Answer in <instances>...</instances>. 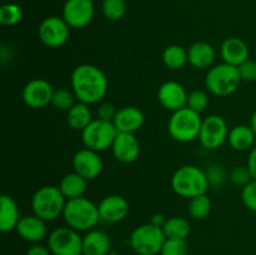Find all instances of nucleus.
<instances>
[{
  "label": "nucleus",
  "instance_id": "15",
  "mask_svg": "<svg viewBox=\"0 0 256 255\" xmlns=\"http://www.w3.org/2000/svg\"><path fill=\"white\" fill-rule=\"evenodd\" d=\"M158 100L162 108L174 112L186 106L188 92L184 85L174 80H169L160 85L158 90Z\"/></svg>",
  "mask_w": 256,
  "mask_h": 255
},
{
  "label": "nucleus",
  "instance_id": "30",
  "mask_svg": "<svg viewBox=\"0 0 256 255\" xmlns=\"http://www.w3.org/2000/svg\"><path fill=\"white\" fill-rule=\"evenodd\" d=\"M75 104H76V98H75L72 90L62 89V88L54 90L52 105L55 109L68 112Z\"/></svg>",
  "mask_w": 256,
  "mask_h": 255
},
{
  "label": "nucleus",
  "instance_id": "21",
  "mask_svg": "<svg viewBox=\"0 0 256 255\" xmlns=\"http://www.w3.org/2000/svg\"><path fill=\"white\" fill-rule=\"evenodd\" d=\"M110 249L112 240L102 230H89L82 236V255H108Z\"/></svg>",
  "mask_w": 256,
  "mask_h": 255
},
{
  "label": "nucleus",
  "instance_id": "12",
  "mask_svg": "<svg viewBox=\"0 0 256 255\" xmlns=\"http://www.w3.org/2000/svg\"><path fill=\"white\" fill-rule=\"evenodd\" d=\"M94 14L92 0H66L62 8V19L72 29H82L89 25Z\"/></svg>",
  "mask_w": 256,
  "mask_h": 255
},
{
  "label": "nucleus",
  "instance_id": "26",
  "mask_svg": "<svg viewBox=\"0 0 256 255\" xmlns=\"http://www.w3.org/2000/svg\"><path fill=\"white\" fill-rule=\"evenodd\" d=\"M92 112L90 105L76 102V104L66 112V122L72 129L82 132L92 122Z\"/></svg>",
  "mask_w": 256,
  "mask_h": 255
},
{
  "label": "nucleus",
  "instance_id": "4",
  "mask_svg": "<svg viewBox=\"0 0 256 255\" xmlns=\"http://www.w3.org/2000/svg\"><path fill=\"white\" fill-rule=\"evenodd\" d=\"M66 198L60 192L59 186L44 185L34 192L32 198V214L45 222L58 219L64 212Z\"/></svg>",
  "mask_w": 256,
  "mask_h": 255
},
{
  "label": "nucleus",
  "instance_id": "13",
  "mask_svg": "<svg viewBox=\"0 0 256 255\" xmlns=\"http://www.w3.org/2000/svg\"><path fill=\"white\" fill-rule=\"evenodd\" d=\"M52 95H54V88L48 80L32 79L22 88V102L32 109H42L52 104Z\"/></svg>",
  "mask_w": 256,
  "mask_h": 255
},
{
  "label": "nucleus",
  "instance_id": "35",
  "mask_svg": "<svg viewBox=\"0 0 256 255\" xmlns=\"http://www.w3.org/2000/svg\"><path fill=\"white\" fill-rule=\"evenodd\" d=\"M242 200L246 209L256 212V179H252L242 186Z\"/></svg>",
  "mask_w": 256,
  "mask_h": 255
},
{
  "label": "nucleus",
  "instance_id": "42",
  "mask_svg": "<svg viewBox=\"0 0 256 255\" xmlns=\"http://www.w3.org/2000/svg\"><path fill=\"white\" fill-rule=\"evenodd\" d=\"M165 222H166V218H165V215L158 212V214L152 215V222H152V224H154V225H156V226L162 228V226H164Z\"/></svg>",
  "mask_w": 256,
  "mask_h": 255
},
{
  "label": "nucleus",
  "instance_id": "29",
  "mask_svg": "<svg viewBox=\"0 0 256 255\" xmlns=\"http://www.w3.org/2000/svg\"><path fill=\"white\" fill-rule=\"evenodd\" d=\"M212 199L206 194L198 195V196L192 198L188 205V212L190 216L196 220H202L208 218V215L212 212Z\"/></svg>",
  "mask_w": 256,
  "mask_h": 255
},
{
  "label": "nucleus",
  "instance_id": "17",
  "mask_svg": "<svg viewBox=\"0 0 256 255\" xmlns=\"http://www.w3.org/2000/svg\"><path fill=\"white\" fill-rule=\"evenodd\" d=\"M112 152L118 162L122 164H132L136 162L140 155V142L135 134L118 132L112 145Z\"/></svg>",
  "mask_w": 256,
  "mask_h": 255
},
{
  "label": "nucleus",
  "instance_id": "41",
  "mask_svg": "<svg viewBox=\"0 0 256 255\" xmlns=\"http://www.w3.org/2000/svg\"><path fill=\"white\" fill-rule=\"evenodd\" d=\"M246 165L248 168H249L252 179H256V146H254L252 150H250Z\"/></svg>",
  "mask_w": 256,
  "mask_h": 255
},
{
  "label": "nucleus",
  "instance_id": "7",
  "mask_svg": "<svg viewBox=\"0 0 256 255\" xmlns=\"http://www.w3.org/2000/svg\"><path fill=\"white\" fill-rule=\"evenodd\" d=\"M166 236L162 228L148 222L139 225L132 232L129 242L132 249L138 255H158L160 254Z\"/></svg>",
  "mask_w": 256,
  "mask_h": 255
},
{
  "label": "nucleus",
  "instance_id": "11",
  "mask_svg": "<svg viewBox=\"0 0 256 255\" xmlns=\"http://www.w3.org/2000/svg\"><path fill=\"white\" fill-rule=\"evenodd\" d=\"M38 35L45 46L60 48L69 39L70 26L62 18L49 16L40 22Z\"/></svg>",
  "mask_w": 256,
  "mask_h": 255
},
{
  "label": "nucleus",
  "instance_id": "10",
  "mask_svg": "<svg viewBox=\"0 0 256 255\" xmlns=\"http://www.w3.org/2000/svg\"><path fill=\"white\" fill-rule=\"evenodd\" d=\"M229 136V129L225 119L220 115H209L202 119V129L198 139L206 150H216Z\"/></svg>",
  "mask_w": 256,
  "mask_h": 255
},
{
  "label": "nucleus",
  "instance_id": "43",
  "mask_svg": "<svg viewBox=\"0 0 256 255\" xmlns=\"http://www.w3.org/2000/svg\"><path fill=\"white\" fill-rule=\"evenodd\" d=\"M250 126H252V129L254 130V132L256 134V110L254 112H252V118H250Z\"/></svg>",
  "mask_w": 256,
  "mask_h": 255
},
{
  "label": "nucleus",
  "instance_id": "33",
  "mask_svg": "<svg viewBox=\"0 0 256 255\" xmlns=\"http://www.w3.org/2000/svg\"><path fill=\"white\" fill-rule=\"evenodd\" d=\"M209 102V94H208L206 92L200 89L192 90L190 94H188L186 106L200 114V112H202L204 110H206Z\"/></svg>",
  "mask_w": 256,
  "mask_h": 255
},
{
  "label": "nucleus",
  "instance_id": "2",
  "mask_svg": "<svg viewBox=\"0 0 256 255\" xmlns=\"http://www.w3.org/2000/svg\"><path fill=\"white\" fill-rule=\"evenodd\" d=\"M62 216L68 226L79 232L92 230L102 220L98 205L85 196L66 200Z\"/></svg>",
  "mask_w": 256,
  "mask_h": 255
},
{
  "label": "nucleus",
  "instance_id": "37",
  "mask_svg": "<svg viewBox=\"0 0 256 255\" xmlns=\"http://www.w3.org/2000/svg\"><path fill=\"white\" fill-rule=\"evenodd\" d=\"M239 70L240 78H242V82H255L256 80V60L248 59L245 60L242 64H240L238 66Z\"/></svg>",
  "mask_w": 256,
  "mask_h": 255
},
{
  "label": "nucleus",
  "instance_id": "18",
  "mask_svg": "<svg viewBox=\"0 0 256 255\" xmlns=\"http://www.w3.org/2000/svg\"><path fill=\"white\" fill-rule=\"evenodd\" d=\"M15 232L22 240L32 244L42 242L48 235L46 222L35 214L22 216Z\"/></svg>",
  "mask_w": 256,
  "mask_h": 255
},
{
  "label": "nucleus",
  "instance_id": "8",
  "mask_svg": "<svg viewBox=\"0 0 256 255\" xmlns=\"http://www.w3.org/2000/svg\"><path fill=\"white\" fill-rule=\"evenodd\" d=\"M118 132H119L115 128L114 122L96 118L82 130V140L85 148L102 152L108 149H112V145Z\"/></svg>",
  "mask_w": 256,
  "mask_h": 255
},
{
  "label": "nucleus",
  "instance_id": "38",
  "mask_svg": "<svg viewBox=\"0 0 256 255\" xmlns=\"http://www.w3.org/2000/svg\"><path fill=\"white\" fill-rule=\"evenodd\" d=\"M205 172H206V176L210 185H219L224 182L225 172L220 165H212V166L208 168V170Z\"/></svg>",
  "mask_w": 256,
  "mask_h": 255
},
{
  "label": "nucleus",
  "instance_id": "14",
  "mask_svg": "<svg viewBox=\"0 0 256 255\" xmlns=\"http://www.w3.org/2000/svg\"><path fill=\"white\" fill-rule=\"evenodd\" d=\"M72 168H74V172H76L89 182V180L96 179L102 174V160L99 152L84 148V149L78 150L72 156Z\"/></svg>",
  "mask_w": 256,
  "mask_h": 255
},
{
  "label": "nucleus",
  "instance_id": "3",
  "mask_svg": "<svg viewBox=\"0 0 256 255\" xmlns=\"http://www.w3.org/2000/svg\"><path fill=\"white\" fill-rule=\"evenodd\" d=\"M209 186L206 172L196 165H182L172 174V188L179 196L192 199L206 194Z\"/></svg>",
  "mask_w": 256,
  "mask_h": 255
},
{
  "label": "nucleus",
  "instance_id": "19",
  "mask_svg": "<svg viewBox=\"0 0 256 255\" xmlns=\"http://www.w3.org/2000/svg\"><path fill=\"white\" fill-rule=\"evenodd\" d=\"M144 122V112L136 106H124L118 109L116 115L112 120L118 132H132V134H135L138 130L142 129Z\"/></svg>",
  "mask_w": 256,
  "mask_h": 255
},
{
  "label": "nucleus",
  "instance_id": "5",
  "mask_svg": "<svg viewBox=\"0 0 256 255\" xmlns=\"http://www.w3.org/2000/svg\"><path fill=\"white\" fill-rule=\"evenodd\" d=\"M238 66L222 62L212 65L205 76V86L208 92L216 96H229L234 94L242 84Z\"/></svg>",
  "mask_w": 256,
  "mask_h": 255
},
{
  "label": "nucleus",
  "instance_id": "24",
  "mask_svg": "<svg viewBox=\"0 0 256 255\" xmlns=\"http://www.w3.org/2000/svg\"><path fill=\"white\" fill-rule=\"evenodd\" d=\"M256 134L250 125H236L229 132L228 142L236 152H246L254 148Z\"/></svg>",
  "mask_w": 256,
  "mask_h": 255
},
{
  "label": "nucleus",
  "instance_id": "36",
  "mask_svg": "<svg viewBox=\"0 0 256 255\" xmlns=\"http://www.w3.org/2000/svg\"><path fill=\"white\" fill-rule=\"evenodd\" d=\"M252 179L248 165H238L230 172V180L236 186H245Z\"/></svg>",
  "mask_w": 256,
  "mask_h": 255
},
{
  "label": "nucleus",
  "instance_id": "34",
  "mask_svg": "<svg viewBox=\"0 0 256 255\" xmlns=\"http://www.w3.org/2000/svg\"><path fill=\"white\" fill-rule=\"evenodd\" d=\"M160 255H189V245L186 240L166 239Z\"/></svg>",
  "mask_w": 256,
  "mask_h": 255
},
{
  "label": "nucleus",
  "instance_id": "6",
  "mask_svg": "<svg viewBox=\"0 0 256 255\" xmlns=\"http://www.w3.org/2000/svg\"><path fill=\"white\" fill-rule=\"evenodd\" d=\"M202 124L199 112L185 106L172 112L168 122V132L175 142H190L199 138Z\"/></svg>",
  "mask_w": 256,
  "mask_h": 255
},
{
  "label": "nucleus",
  "instance_id": "39",
  "mask_svg": "<svg viewBox=\"0 0 256 255\" xmlns=\"http://www.w3.org/2000/svg\"><path fill=\"white\" fill-rule=\"evenodd\" d=\"M118 109H115V106L110 102H102L99 105L96 110V115H98V119H102V120H106V122H112L116 115Z\"/></svg>",
  "mask_w": 256,
  "mask_h": 255
},
{
  "label": "nucleus",
  "instance_id": "25",
  "mask_svg": "<svg viewBox=\"0 0 256 255\" xmlns=\"http://www.w3.org/2000/svg\"><path fill=\"white\" fill-rule=\"evenodd\" d=\"M88 180L78 174L76 172H69L60 180L59 189L62 192L66 200L76 199V198L84 196L86 192Z\"/></svg>",
  "mask_w": 256,
  "mask_h": 255
},
{
  "label": "nucleus",
  "instance_id": "31",
  "mask_svg": "<svg viewBox=\"0 0 256 255\" xmlns=\"http://www.w3.org/2000/svg\"><path fill=\"white\" fill-rule=\"evenodd\" d=\"M22 10L18 4L8 2L0 8V22L5 26H12L22 22Z\"/></svg>",
  "mask_w": 256,
  "mask_h": 255
},
{
  "label": "nucleus",
  "instance_id": "32",
  "mask_svg": "<svg viewBox=\"0 0 256 255\" xmlns=\"http://www.w3.org/2000/svg\"><path fill=\"white\" fill-rule=\"evenodd\" d=\"M102 10L108 20L116 22V20L124 18L125 12H126V4L124 0H104Z\"/></svg>",
  "mask_w": 256,
  "mask_h": 255
},
{
  "label": "nucleus",
  "instance_id": "9",
  "mask_svg": "<svg viewBox=\"0 0 256 255\" xmlns=\"http://www.w3.org/2000/svg\"><path fill=\"white\" fill-rule=\"evenodd\" d=\"M48 248L52 255H82V236L70 226L56 228L48 238Z\"/></svg>",
  "mask_w": 256,
  "mask_h": 255
},
{
  "label": "nucleus",
  "instance_id": "22",
  "mask_svg": "<svg viewBox=\"0 0 256 255\" xmlns=\"http://www.w3.org/2000/svg\"><path fill=\"white\" fill-rule=\"evenodd\" d=\"M216 58L214 46L206 42H194L188 49V59L189 64L195 69H210Z\"/></svg>",
  "mask_w": 256,
  "mask_h": 255
},
{
  "label": "nucleus",
  "instance_id": "28",
  "mask_svg": "<svg viewBox=\"0 0 256 255\" xmlns=\"http://www.w3.org/2000/svg\"><path fill=\"white\" fill-rule=\"evenodd\" d=\"M162 232H164L166 239L186 240L192 232V228H190V222L185 218L172 216L166 219L164 226H162Z\"/></svg>",
  "mask_w": 256,
  "mask_h": 255
},
{
  "label": "nucleus",
  "instance_id": "16",
  "mask_svg": "<svg viewBox=\"0 0 256 255\" xmlns=\"http://www.w3.org/2000/svg\"><path fill=\"white\" fill-rule=\"evenodd\" d=\"M98 208H99V214L102 222H110V224L122 222L130 212L128 200L124 196L118 194L105 196L98 204Z\"/></svg>",
  "mask_w": 256,
  "mask_h": 255
},
{
  "label": "nucleus",
  "instance_id": "20",
  "mask_svg": "<svg viewBox=\"0 0 256 255\" xmlns=\"http://www.w3.org/2000/svg\"><path fill=\"white\" fill-rule=\"evenodd\" d=\"M220 54H222L224 62L234 65V66H239L245 60L249 59L250 50L244 40L236 36H232L222 42V48H220Z\"/></svg>",
  "mask_w": 256,
  "mask_h": 255
},
{
  "label": "nucleus",
  "instance_id": "1",
  "mask_svg": "<svg viewBox=\"0 0 256 255\" xmlns=\"http://www.w3.org/2000/svg\"><path fill=\"white\" fill-rule=\"evenodd\" d=\"M70 85L78 102L92 105L104 99L109 82L100 68L92 64H80L72 70Z\"/></svg>",
  "mask_w": 256,
  "mask_h": 255
},
{
  "label": "nucleus",
  "instance_id": "27",
  "mask_svg": "<svg viewBox=\"0 0 256 255\" xmlns=\"http://www.w3.org/2000/svg\"><path fill=\"white\" fill-rule=\"evenodd\" d=\"M162 62L170 70H179L189 62L188 59V50L182 45H169L162 52Z\"/></svg>",
  "mask_w": 256,
  "mask_h": 255
},
{
  "label": "nucleus",
  "instance_id": "40",
  "mask_svg": "<svg viewBox=\"0 0 256 255\" xmlns=\"http://www.w3.org/2000/svg\"><path fill=\"white\" fill-rule=\"evenodd\" d=\"M25 255H52V252L49 250V248L38 242V244H32L26 250V254Z\"/></svg>",
  "mask_w": 256,
  "mask_h": 255
},
{
  "label": "nucleus",
  "instance_id": "23",
  "mask_svg": "<svg viewBox=\"0 0 256 255\" xmlns=\"http://www.w3.org/2000/svg\"><path fill=\"white\" fill-rule=\"evenodd\" d=\"M20 212L16 202L8 194L0 195V232H10L19 224Z\"/></svg>",
  "mask_w": 256,
  "mask_h": 255
}]
</instances>
